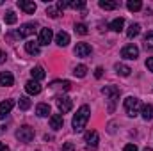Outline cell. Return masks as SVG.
<instances>
[{"mask_svg":"<svg viewBox=\"0 0 153 151\" xmlns=\"http://www.w3.org/2000/svg\"><path fill=\"white\" fill-rule=\"evenodd\" d=\"M139 109H141V101H139V98H135V96H128V98L125 100V110H126V114H128L130 117H135V115L139 114Z\"/></svg>","mask_w":153,"mask_h":151,"instance_id":"obj_3","label":"cell"},{"mask_svg":"<svg viewBox=\"0 0 153 151\" xmlns=\"http://www.w3.org/2000/svg\"><path fill=\"white\" fill-rule=\"evenodd\" d=\"M46 14H48L50 18H57V16L61 14V11H59L57 7H53V5H48V9H46Z\"/></svg>","mask_w":153,"mask_h":151,"instance_id":"obj_33","label":"cell"},{"mask_svg":"<svg viewBox=\"0 0 153 151\" xmlns=\"http://www.w3.org/2000/svg\"><path fill=\"white\" fill-rule=\"evenodd\" d=\"M62 151H75V146H73L71 142H66V144L62 146Z\"/></svg>","mask_w":153,"mask_h":151,"instance_id":"obj_35","label":"cell"},{"mask_svg":"<svg viewBox=\"0 0 153 151\" xmlns=\"http://www.w3.org/2000/svg\"><path fill=\"white\" fill-rule=\"evenodd\" d=\"M62 124H64V119H62L61 114H52V115H50V128H53V130H61Z\"/></svg>","mask_w":153,"mask_h":151,"instance_id":"obj_13","label":"cell"},{"mask_svg":"<svg viewBox=\"0 0 153 151\" xmlns=\"http://www.w3.org/2000/svg\"><path fill=\"white\" fill-rule=\"evenodd\" d=\"M18 7L22 11H25L27 14H34L36 13V4L34 2H29V0H18Z\"/></svg>","mask_w":153,"mask_h":151,"instance_id":"obj_11","label":"cell"},{"mask_svg":"<svg viewBox=\"0 0 153 151\" xmlns=\"http://www.w3.org/2000/svg\"><path fill=\"white\" fill-rule=\"evenodd\" d=\"M36 29H38V23H23L20 29H18V32H16V36L18 38H29V36H32L34 32H36Z\"/></svg>","mask_w":153,"mask_h":151,"instance_id":"obj_7","label":"cell"},{"mask_svg":"<svg viewBox=\"0 0 153 151\" xmlns=\"http://www.w3.org/2000/svg\"><path fill=\"white\" fill-rule=\"evenodd\" d=\"M30 105H32V101H30L27 96H22V98H20V101H18L20 110H29V109H30Z\"/></svg>","mask_w":153,"mask_h":151,"instance_id":"obj_28","label":"cell"},{"mask_svg":"<svg viewBox=\"0 0 153 151\" xmlns=\"http://www.w3.org/2000/svg\"><path fill=\"white\" fill-rule=\"evenodd\" d=\"M146 68H148L150 71H153V57H150V59L146 61Z\"/></svg>","mask_w":153,"mask_h":151,"instance_id":"obj_37","label":"cell"},{"mask_svg":"<svg viewBox=\"0 0 153 151\" xmlns=\"http://www.w3.org/2000/svg\"><path fill=\"white\" fill-rule=\"evenodd\" d=\"M121 57L123 59H128V61H135L139 57V48L135 44H126L123 50H121Z\"/></svg>","mask_w":153,"mask_h":151,"instance_id":"obj_8","label":"cell"},{"mask_svg":"<svg viewBox=\"0 0 153 151\" xmlns=\"http://www.w3.org/2000/svg\"><path fill=\"white\" fill-rule=\"evenodd\" d=\"M123 151H139V150H137L135 144H126V146L123 148Z\"/></svg>","mask_w":153,"mask_h":151,"instance_id":"obj_36","label":"cell"},{"mask_svg":"<svg viewBox=\"0 0 153 151\" xmlns=\"http://www.w3.org/2000/svg\"><path fill=\"white\" fill-rule=\"evenodd\" d=\"M68 7H71V9H84L85 2L84 0H71V2H68Z\"/></svg>","mask_w":153,"mask_h":151,"instance_id":"obj_31","label":"cell"},{"mask_svg":"<svg viewBox=\"0 0 153 151\" xmlns=\"http://www.w3.org/2000/svg\"><path fill=\"white\" fill-rule=\"evenodd\" d=\"M16 139H18L20 142H30V141L34 139V128H30L29 124L18 128V130H16Z\"/></svg>","mask_w":153,"mask_h":151,"instance_id":"obj_4","label":"cell"},{"mask_svg":"<svg viewBox=\"0 0 153 151\" xmlns=\"http://www.w3.org/2000/svg\"><path fill=\"white\" fill-rule=\"evenodd\" d=\"M114 70H116V73H117V75H121V76H128L130 73H132V70H130L126 64H119V62L114 66Z\"/></svg>","mask_w":153,"mask_h":151,"instance_id":"obj_22","label":"cell"},{"mask_svg":"<svg viewBox=\"0 0 153 151\" xmlns=\"http://www.w3.org/2000/svg\"><path fill=\"white\" fill-rule=\"evenodd\" d=\"M5 57H7V55H5V52L0 48V64H4V62H5Z\"/></svg>","mask_w":153,"mask_h":151,"instance_id":"obj_38","label":"cell"},{"mask_svg":"<svg viewBox=\"0 0 153 151\" xmlns=\"http://www.w3.org/2000/svg\"><path fill=\"white\" fill-rule=\"evenodd\" d=\"M89 117H91V109H89L87 105H82V107L76 110V114L73 115V121H71L73 130H75L76 133H78V132H82V130L85 128V124H87Z\"/></svg>","mask_w":153,"mask_h":151,"instance_id":"obj_1","label":"cell"},{"mask_svg":"<svg viewBox=\"0 0 153 151\" xmlns=\"http://www.w3.org/2000/svg\"><path fill=\"white\" fill-rule=\"evenodd\" d=\"M123 27H125V20H123V18H116V20L111 21V25H109V29L114 30V32H121Z\"/></svg>","mask_w":153,"mask_h":151,"instance_id":"obj_20","label":"cell"},{"mask_svg":"<svg viewBox=\"0 0 153 151\" xmlns=\"http://www.w3.org/2000/svg\"><path fill=\"white\" fill-rule=\"evenodd\" d=\"M55 43H57L59 46H68V43H70V34L61 30V32L55 36Z\"/></svg>","mask_w":153,"mask_h":151,"instance_id":"obj_19","label":"cell"},{"mask_svg":"<svg viewBox=\"0 0 153 151\" xmlns=\"http://www.w3.org/2000/svg\"><path fill=\"white\" fill-rule=\"evenodd\" d=\"M75 55L76 57H87V55H91V44H87V43H76Z\"/></svg>","mask_w":153,"mask_h":151,"instance_id":"obj_9","label":"cell"},{"mask_svg":"<svg viewBox=\"0 0 153 151\" xmlns=\"http://www.w3.org/2000/svg\"><path fill=\"white\" fill-rule=\"evenodd\" d=\"M100 7L105 9V11H114L117 7V2H114V0H100Z\"/></svg>","mask_w":153,"mask_h":151,"instance_id":"obj_25","label":"cell"},{"mask_svg":"<svg viewBox=\"0 0 153 151\" xmlns=\"http://www.w3.org/2000/svg\"><path fill=\"white\" fill-rule=\"evenodd\" d=\"M98 141H100V137H98V132H96V130L87 132V133H85V148H87V151H96Z\"/></svg>","mask_w":153,"mask_h":151,"instance_id":"obj_5","label":"cell"},{"mask_svg":"<svg viewBox=\"0 0 153 151\" xmlns=\"http://www.w3.org/2000/svg\"><path fill=\"white\" fill-rule=\"evenodd\" d=\"M30 75H32V80L39 82V80H43V78H45V70H43L41 66H36V68H32Z\"/></svg>","mask_w":153,"mask_h":151,"instance_id":"obj_23","label":"cell"},{"mask_svg":"<svg viewBox=\"0 0 153 151\" xmlns=\"http://www.w3.org/2000/svg\"><path fill=\"white\" fill-rule=\"evenodd\" d=\"M55 103H57V109L61 110V114L70 112L71 107H73V101H71V98H68V96H57Z\"/></svg>","mask_w":153,"mask_h":151,"instance_id":"obj_6","label":"cell"},{"mask_svg":"<svg viewBox=\"0 0 153 151\" xmlns=\"http://www.w3.org/2000/svg\"><path fill=\"white\" fill-rule=\"evenodd\" d=\"M144 48L146 50H153V30H150L144 36Z\"/></svg>","mask_w":153,"mask_h":151,"instance_id":"obj_30","label":"cell"},{"mask_svg":"<svg viewBox=\"0 0 153 151\" xmlns=\"http://www.w3.org/2000/svg\"><path fill=\"white\" fill-rule=\"evenodd\" d=\"M41 89H43V87H41V84L36 82V80H29V82L25 84V91H27L29 94H34V96H36V94L41 93Z\"/></svg>","mask_w":153,"mask_h":151,"instance_id":"obj_12","label":"cell"},{"mask_svg":"<svg viewBox=\"0 0 153 151\" xmlns=\"http://www.w3.org/2000/svg\"><path fill=\"white\" fill-rule=\"evenodd\" d=\"M141 115H143V119H144V121H152V119H153V105H152V103L143 105Z\"/></svg>","mask_w":153,"mask_h":151,"instance_id":"obj_18","label":"cell"},{"mask_svg":"<svg viewBox=\"0 0 153 151\" xmlns=\"http://www.w3.org/2000/svg\"><path fill=\"white\" fill-rule=\"evenodd\" d=\"M0 151H11V150H9L5 144H2V142H0Z\"/></svg>","mask_w":153,"mask_h":151,"instance_id":"obj_40","label":"cell"},{"mask_svg":"<svg viewBox=\"0 0 153 151\" xmlns=\"http://www.w3.org/2000/svg\"><path fill=\"white\" fill-rule=\"evenodd\" d=\"M11 124V119H0V135L4 132H7V126Z\"/></svg>","mask_w":153,"mask_h":151,"instance_id":"obj_34","label":"cell"},{"mask_svg":"<svg viewBox=\"0 0 153 151\" xmlns=\"http://www.w3.org/2000/svg\"><path fill=\"white\" fill-rule=\"evenodd\" d=\"M73 75H75L76 78H84V76L87 75V68H85L84 64H78L75 70H73Z\"/></svg>","mask_w":153,"mask_h":151,"instance_id":"obj_29","label":"cell"},{"mask_svg":"<svg viewBox=\"0 0 153 151\" xmlns=\"http://www.w3.org/2000/svg\"><path fill=\"white\" fill-rule=\"evenodd\" d=\"M13 107H14V100H5V101H2V103H0V115L4 117L5 114H9L13 110Z\"/></svg>","mask_w":153,"mask_h":151,"instance_id":"obj_16","label":"cell"},{"mask_svg":"<svg viewBox=\"0 0 153 151\" xmlns=\"http://www.w3.org/2000/svg\"><path fill=\"white\" fill-rule=\"evenodd\" d=\"M102 75H103V70H102V68H96V71H94V76H96V78H102Z\"/></svg>","mask_w":153,"mask_h":151,"instance_id":"obj_39","label":"cell"},{"mask_svg":"<svg viewBox=\"0 0 153 151\" xmlns=\"http://www.w3.org/2000/svg\"><path fill=\"white\" fill-rule=\"evenodd\" d=\"M52 38H53V32H52V29H41V32H39V44H50L52 43Z\"/></svg>","mask_w":153,"mask_h":151,"instance_id":"obj_10","label":"cell"},{"mask_svg":"<svg viewBox=\"0 0 153 151\" xmlns=\"http://www.w3.org/2000/svg\"><path fill=\"white\" fill-rule=\"evenodd\" d=\"M4 20H5V23H7V25H14V23L18 21V18H16V13H14V11H7V13L4 14Z\"/></svg>","mask_w":153,"mask_h":151,"instance_id":"obj_27","label":"cell"},{"mask_svg":"<svg viewBox=\"0 0 153 151\" xmlns=\"http://www.w3.org/2000/svg\"><path fill=\"white\" fill-rule=\"evenodd\" d=\"M102 93L109 98V112H112L116 107V101H117V98H119V89L114 87V85H105L103 89H102Z\"/></svg>","mask_w":153,"mask_h":151,"instance_id":"obj_2","label":"cell"},{"mask_svg":"<svg viewBox=\"0 0 153 151\" xmlns=\"http://www.w3.org/2000/svg\"><path fill=\"white\" fill-rule=\"evenodd\" d=\"M36 114H38L39 117H48V114H50V105H48V103H39L38 107H36Z\"/></svg>","mask_w":153,"mask_h":151,"instance_id":"obj_21","label":"cell"},{"mask_svg":"<svg viewBox=\"0 0 153 151\" xmlns=\"http://www.w3.org/2000/svg\"><path fill=\"white\" fill-rule=\"evenodd\" d=\"M139 32H141V25L139 23H132L128 27V30H126V36L132 39V38H135V36H139Z\"/></svg>","mask_w":153,"mask_h":151,"instance_id":"obj_24","label":"cell"},{"mask_svg":"<svg viewBox=\"0 0 153 151\" xmlns=\"http://www.w3.org/2000/svg\"><path fill=\"white\" fill-rule=\"evenodd\" d=\"M14 84V76L11 75L9 71H2L0 73V85L2 87H9V85H13Z\"/></svg>","mask_w":153,"mask_h":151,"instance_id":"obj_15","label":"cell"},{"mask_svg":"<svg viewBox=\"0 0 153 151\" xmlns=\"http://www.w3.org/2000/svg\"><path fill=\"white\" fill-rule=\"evenodd\" d=\"M144 151H153V150H152V148H146V150H144Z\"/></svg>","mask_w":153,"mask_h":151,"instance_id":"obj_41","label":"cell"},{"mask_svg":"<svg viewBox=\"0 0 153 151\" xmlns=\"http://www.w3.org/2000/svg\"><path fill=\"white\" fill-rule=\"evenodd\" d=\"M75 32L76 34H80V36H85L89 30H87V25H84V23H76L75 25Z\"/></svg>","mask_w":153,"mask_h":151,"instance_id":"obj_32","label":"cell"},{"mask_svg":"<svg viewBox=\"0 0 153 151\" xmlns=\"http://www.w3.org/2000/svg\"><path fill=\"white\" fill-rule=\"evenodd\" d=\"M126 7H128V11H141L143 9V2L141 0H128L126 2Z\"/></svg>","mask_w":153,"mask_h":151,"instance_id":"obj_26","label":"cell"},{"mask_svg":"<svg viewBox=\"0 0 153 151\" xmlns=\"http://www.w3.org/2000/svg\"><path fill=\"white\" fill-rule=\"evenodd\" d=\"M52 89H62V91H70L71 89V84H70V80H55V82H52V85H50Z\"/></svg>","mask_w":153,"mask_h":151,"instance_id":"obj_17","label":"cell"},{"mask_svg":"<svg viewBox=\"0 0 153 151\" xmlns=\"http://www.w3.org/2000/svg\"><path fill=\"white\" fill-rule=\"evenodd\" d=\"M39 46H41V44H39L38 41H27V43H25V50H27V53H30V55H39V52H41Z\"/></svg>","mask_w":153,"mask_h":151,"instance_id":"obj_14","label":"cell"}]
</instances>
